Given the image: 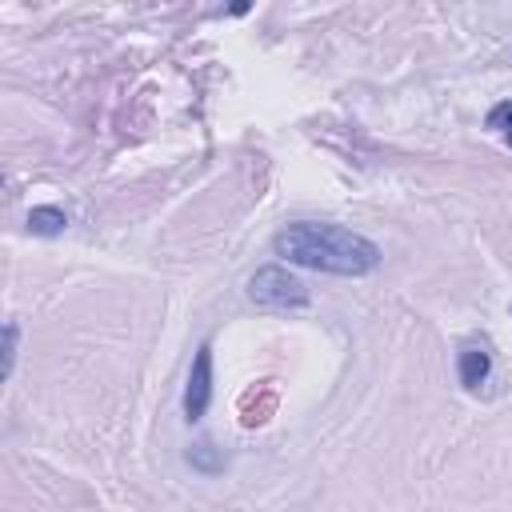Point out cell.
<instances>
[{"label":"cell","instance_id":"6da1fadb","mask_svg":"<svg viewBox=\"0 0 512 512\" xmlns=\"http://www.w3.org/2000/svg\"><path fill=\"white\" fill-rule=\"evenodd\" d=\"M272 252L288 264L332 272V276H368L380 268L384 252L364 232H352L344 224L328 220H292L272 236Z\"/></svg>","mask_w":512,"mask_h":512},{"label":"cell","instance_id":"7a4b0ae2","mask_svg":"<svg viewBox=\"0 0 512 512\" xmlns=\"http://www.w3.org/2000/svg\"><path fill=\"white\" fill-rule=\"evenodd\" d=\"M248 300L272 312H296V308H308L312 296H308V284L292 276L284 264H264L248 280Z\"/></svg>","mask_w":512,"mask_h":512},{"label":"cell","instance_id":"3957f363","mask_svg":"<svg viewBox=\"0 0 512 512\" xmlns=\"http://www.w3.org/2000/svg\"><path fill=\"white\" fill-rule=\"evenodd\" d=\"M208 400H212V344L204 340L192 356V368H188V384H184V416L188 420H200L208 412Z\"/></svg>","mask_w":512,"mask_h":512},{"label":"cell","instance_id":"277c9868","mask_svg":"<svg viewBox=\"0 0 512 512\" xmlns=\"http://www.w3.org/2000/svg\"><path fill=\"white\" fill-rule=\"evenodd\" d=\"M456 376H460L464 388H480V384L492 376V356H488L484 348H476V344L460 348V356H456Z\"/></svg>","mask_w":512,"mask_h":512},{"label":"cell","instance_id":"5b68a950","mask_svg":"<svg viewBox=\"0 0 512 512\" xmlns=\"http://www.w3.org/2000/svg\"><path fill=\"white\" fill-rule=\"evenodd\" d=\"M28 228H32L36 236H60V232L68 228V216H64V208H56V204H36V208L28 212Z\"/></svg>","mask_w":512,"mask_h":512},{"label":"cell","instance_id":"8992f818","mask_svg":"<svg viewBox=\"0 0 512 512\" xmlns=\"http://www.w3.org/2000/svg\"><path fill=\"white\" fill-rule=\"evenodd\" d=\"M188 464H192V468H200V472H220V468H224V456H216V452H212V444H208V440H200V444H192Z\"/></svg>","mask_w":512,"mask_h":512},{"label":"cell","instance_id":"52a82bcc","mask_svg":"<svg viewBox=\"0 0 512 512\" xmlns=\"http://www.w3.org/2000/svg\"><path fill=\"white\" fill-rule=\"evenodd\" d=\"M488 128H500L504 140L512 144V100H504V104H496V108L488 112Z\"/></svg>","mask_w":512,"mask_h":512},{"label":"cell","instance_id":"ba28073f","mask_svg":"<svg viewBox=\"0 0 512 512\" xmlns=\"http://www.w3.org/2000/svg\"><path fill=\"white\" fill-rule=\"evenodd\" d=\"M16 336H20V328H16V320H8L4 324V376H12V368H16Z\"/></svg>","mask_w":512,"mask_h":512}]
</instances>
